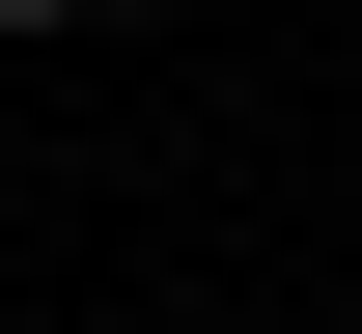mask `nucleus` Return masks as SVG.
Wrapping results in <instances>:
<instances>
[{
	"instance_id": "f257e3e1",
	"label": "nucleus",
	"mask_w": 362,
	"mask_h": 334,
	"mask_svg": "<svg viewBox=\"0 0 362 334\" xmlns=\"http://www.w3.org/2000/svg\"><path fill=\"white\" fill-rule=\"evenodd\" d=\"M0 28H84V0H0Z\"/></svg>"
}]
</instances>
